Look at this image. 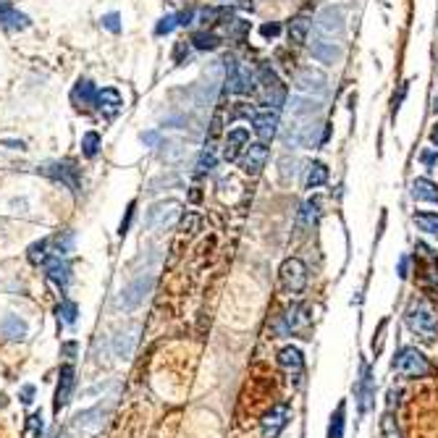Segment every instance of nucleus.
Instances as JSON below:
<instances>
[{"mask_svg": "<svg viewBox=\"0 0 438 438\" xmlns=\"http://www.w3.org/2000/svg\"><path fill=\"white\" fill-rule=\"evenodd\" d=\"M404 320H407V328L423 341H433L438 336V315L425 302H412L404 312Z\"/></svg>", "mask_w": 438, "mask_h": 438, "instance_id": "f257e3e1", "label": "nucleus"}, {"mask_svg": "<svg viewBox=\"0 0 438 438\" xmlns=\"http://www.w3.org/2000/svg\"><path fill=\"white\" fill-rule=\"evenodd\" d=\"M318 129L320 124L312 119H291L284 131H281V140L286 147H312V145H320V137H318Z\"/></svg>", "mask_w": 438, "mask_h": 438, "instance_id": "f03ea898", "label": "nucleus"}, {"mask_svg": "<svg viewBox=\"0 0 438 438\" xmlns=\"http://www.w3.org/2000/svg\"><path fill=\"white\" fill-rule=\"evenodd\" d=\"M394 370L401 373L404 378H428L433 376V365L430 359L420 352L418 347H404L394 357Z\"/></svg>", "mask_w": 438, "mask_h": 438, "instance_id": "7ed1b4c3", "label": "nucleus"}, {"mask_svg": "<svg viewBox=\"0 0 438 438\" xmlns=\"http://www.w3.org/2000/svg\"><path fill=\"white\" fill-rule=\"evenodd\" d=\"M258 84L263 87V100H265V105H270V108H276V110L286 105V87H284V81L279 79V74H276V69L270 66L268 60L260 63Z\"/></svg>", "mask_w": 438, "mask_h": 438, "instance_id": "20e7f679", "label": "nucleus"}, {"mask_svg": "<svg viewBox=\"0 0 438 438\" xmlns=\"http://www.w3.org/2000/svg\"><path fill=\"white\" fill-rule=\"evenodd\" d=\"M223 63H226V74H229V79H226V90L234 92V95H249V92L255 90L258 77L252 74L249 66L237 63L234 58H226Z\"/></svg>", "mask_w": 438, "mask_h": 438, "instance_id": "39448f33", "label": "nucleus"}, {"mask_svg": "<svg viewBox=\"0 0 438 438\" xmlns=\"http://www.w3.org/2000/svg\"><path fill=\"white\" fill-rule=\"evenodd\" d=\"M37 171H40L42 176L58 181L63 187H69L71 192H79V168L71 160H50V163H42Z\"/></svg>", "mask_w": 438, "mask_h": 438, "instance_id": "423d86ee", "label": "nucleus"}, {"mask_svg": "<svg viewBox=\"0 0 438 438\" xmlns=\"http://www.w3.org/2000/svg\"><path fill=\"white\" fill-rule=\"evenodd\" d=\"M344 21H347L344 8H341V6H328V8L320 11L318 19H315V34H318V37H328V40L341 37V34H344V27H347Z\"/></svg>", "mask_w": 438, "mask_h": 438, "instance_id": "0eeeda50", "label": "nucleus"}, {"mask_svg": "<svg viewBox=\"0 0 438 438\" xmlns=\"http://www.w3.org/2000/svg\"><path fill=\"white\" fill-rule=\"evenodd\" d=\"M294 90L302 92V95H312V98H323L326 90H328V79L320 69H299L294 74Z\"/></svg>", "mask_w": 438, "mask_h": 438, "instance_id": "6e6552de", "label": "nucleus"}, {"mask_svg": "<svg viewBox=\"0 0 438 438\" xmlns=\"http://www.w3.org/2000/svg\"><path fill=\"white\" fill-rule=\"evenodd\" d=\"M310 326V307L307 305H291L281 320L276 323V333L279 336H291V333H305Z\"/></svg>", "mask_w": 438, "mask_h": 438, "instance_id": "1a4fd4ad", "label": "nucleus"}, {"mask_svg": "<svg viewBox=\"0 0 438 438\" xmlns=\"http://www.w3.org/2000/svg\"><path fill=\"white\" fill-rule=\"evenodd\" d=\"M279 276H281V286L289 291V294H299V291L307 286V268H305V263L297 258L284 260Z\"/></svg>", "mask_w": 438, "mask_h": 438, "instance_id": "9d476101", "label": "nucleus"}, {"mask_svg": "<svg viewBox=\"0 0 438 438\" xmlns=\"http://www.w3.org/2000/svg\"><path fill=\"white\" fill-rule=\"evenodd\" d=\"M179 213H181L179 199H163V202H155V205L147 210V226L150 229H168V226L176 223Z\"/></svg>", "mask_w": 438, "mask_h": 438, "instance_id": "9b49d317", "label": "nucleus"}, {"mask_svg": "<svg viewBox=\"0 0 438 438\" xmlns=\"http://www.w3.org/2000/svg\"><path fill=\"white\" fill-rule=\"evenodd\" d=\"M152 284H155V276H140V279H134L129 286H124V291H121L119 307L126 310V312H129V310H137L142 302H145V297L150 294Z\"/></svg>", "mask_w": 438, "mask_h": 438, "instance_id": "f8f14e48", "label": "nucleus"}, {"mask_svg": "<svg viewBox=\"0 0 438 438\" xmlns=\"http://www.w3.org/2000/svg\"><path fill=\"white\" fill-rule=\"evenodd\" d=\"M279 110L276 108H260L255 110V116H252V129L255 134L260 137V142H270L276 134H279Z\"/></svg>", "mask_w": 438, "mask_h": 438, "instance_id": "ddd939ff", "label": "nucleus"}, {"mask_svg": "<svg viewBox=\"0 0 438 438\" xmlns=\"http://www.w3.org/2000/svg\"><path fill=\"white\" fill-rule=\"evenodd\" d=\"M289 415H291L289 404H276V407H270L268 412H265L263 423H260L263 438H279L281 430L286 428V423H289Z\"/></svg>", "mask_w": 438, "mask_h": 438, "instance_id": "4468645a", "label": "nucleus"}, {"mask_svg": "<svg viewBox=\"0 0 438 438\" xmlns=\"http://www.w3.org/2000/svg\"><path fill=\"white\" fill-rule=\"evenodd\" d=\"M105 418H108V409L102 407H92L87 412H81L74 418V425L77 430H81V436H98L100 430L105 428Z\"/></svg>", "mask_w": 438, "mask_h": 438, "instance_id": "2eb2a0df", "label": "nucleus"}, {"mask_svg": "<svg viewBox=\"0 0 438 438\" xmlns=\"http://www.w3.org/2000/svg\"><path fill=\"white\" fill-rule=\"evenodd\" d=\"M286 108H289L291 119H315L320 113V108H323V100L297 92V95L286 102Z\"/></svg>", "mask_w": 438, "mask_h": 438, "instance_id": "dca6fc26", "label": "nucleus"}, {"mask_svg": "<svg viewBox=\"0 0 438 438\" xmlns=\"http://www.w3.org/2000/svg\"><path fill=\"white\" fill-rule=\"evenodd\" d=\"M268 147H265V142H255V145H247V152H244V158H241V171L247 173V176H258L260 171L265 168V163H268Z\"/></svg>", "mask_w": 438, "mask_h": 438, "instance_id": "f3484780", "label": "nucleus"}, {"mask_svg": "<svg viewBox=\"0 0 438 438\" xmlns=\"http://www.w3.org/2000/svg\"><path fill=\"white\" fill-rule=\"evenodd\" d=\"M310 53H312V58L320 60V63H339L341 55H344V48H341V42H336V40L318 37V40H312V45H310Z\"/></svg>", "mask_w": 438, "mask_h": 438, "instance_id": "a211bd4d", "label": "nucleus"}, {"mask_svg": "<svg viewBox=\"0 0 438 438\" xmlns=\"http://www.w3.org/2000/svg\"><path fill=\"white\" fill-rule=\"evenodd\" d=\"M74 383H77L74 368H71V365H63V368L58 370V386H55V401H53V409H55V412H60V409L69 404Z\"/></svg>", "mask_w": 438, "mask_h": 438, "instance_id": "6ab92c4d", "label": "nucleus"}, {"mask_svg": "<svg viewBox=\"0 0 438 438\" xmlns=\"http://www.w3.org/2000/svg\"><path fill=\"white\" fill-rule=\"evenodd\" d=\"M45 273H48V279L60 286V289H66L71 281V265L63 260V255H53V258L45 260Z\"/></svg>", "mask_w": 438, "mask_h": 438, "instance_id": "aec40b11", "label": "nucleus"}, {"mask_svg": "<svg viewBox=\"0 0 438 438\" xmlns=\"http://www.w3.org/2000/svg\"><path fill=\"white\" fill-rule=\"evenodd\" d=\"M95 105H98V110L102 113V116L113 119V116H119V110L124 108V98H121L119 90H113V87H102V90H98V100H95Z\"/></svg>", "mask_w": 438, "mask_h": 438, "instance_id": "412c9836", "label": "nucleus"}, {"mask_svg": "<svg viewBox=\"0 0 438 438\" xmlns=\"http://www.w3.org/2000/svg\"><path fill=\"white\" fill-rule=\"evenodd\" d=\"M249 145V129L247 126H237L226 134V145H223V158L237 160L241 155V150Z\"/></svg>", "mask_w": 438, "mask_h": 438, "instance_id": "4be33fe9", "label": "nucleus"}, {"mask_svg": "<svg viewBox=\"0 0 438 438\" xmlns=\"http://www.w3.org/2000/svg\"><path fill=\"white\" fill-rule=\"evenodd\" d=\"M354 397H357V401H359V412L365 415L370 409L373 397H376V383H373V376H370L368 365H362V376H359L357 386H354Z\"/></svg>", "mask_w": 438, "mask_h": 438, "instance_id": "5701e85b", "label": "nucleus"}, {"mask_svg": "<svg viewBox=\"0 0 438 438\" xmlns=\"http://www.w3.org/2000/svg\"><path fill=\"white\" fill-rule=\"evenodd\" d=\"M418 249L423 252V258L428 260V268H425V291H428L430 297L438 299V258H436V252L430 247H425V244H418Z\"/></svg>", "mask_w": 438, "mask_h": 438, "instance_id": "b1692460", "label": "nucleus"}, {"mask_svg": "<svg viewBox=\"0 0 438 438\" xmlns=\"http://www.w3.org/2000/svg\"><path fill=\"white\" fill-rule=\"evenodd\" d=\"M279 365L286 373H289L291 378H299L302 373H305V357H302V352L297 347H284L279 352Z\"/></svg>", "mask_w": 438, "mask_h": 438, "instance_id": "393cba45", "label": "nucleus"}, {"mask_svg": "<svg viewBox=\"0 0 438 438\" xmlns=\"http://www.w3.org/2000/svg\"><path fill=\"white\" fill-rule=\"evenodd\" d=\"M0 333L11 341H24L27 333H29V328H27V323H24L19 315L8 312V315H3V320H0Z\"/></svg>", "mask_w": 438, "mask_h": 438, "instance_id": "a878e982", "label": "nucleus"}, {"mask_svg": "<svg viewBox=\"0 0 438 438\" xmlns=\"http://www.w3.org/2000/svg\"><path fill=\"white\" fill-rule=\"evenodd\" d=\"M137 326H129L126 331H119L116 336H113V352H116V357L121 359H129L131 352H134V344H137Z\"/></svg>", "mask_w": 438, "mask_h": 438, "instance_id": "bb28decb", "label": "nucleus"}, {"mask_svg": "<svg viewBox=\"0 0 438 438\" xmlns=\"http://www.w3.org/2000/svg\"><path fill=\"white\" fill-rule=\"evenodd\" d=\"M0 27L11 32H24L29 27V16L16 8H11L8 3H6V6H0Z\"/></svg>", "mask_w": 438, "mask_h": 438, "instance_id": "cd10ccee", "label": "nucleus"}, {"mask_svg": "<svg viewBox=\"0 0 438 438\" xmlns=\"http://www.w3.org/2000/svg\"><path fill=\"white\" fill-rule=\"evenodd\" d=\"M71 100H74L77 108H90L98 100V87L90 79H79L74 84V90H71Z\"/></svg>", "mask_w": 438, "mask_h": 438, "instance_id": "c85d7f7f", "label": "nucleus"}, {"mask_svg": "<svg viewBox=\"0 0 438 438\" xmlns=\"http://www.w3.org/2000/svg\"><path fill=\"white\" fill-rule=\"evenodd\" d=\"M409 194H412V199H420V202H436L438 205V184H433L430 179H412V184H409Z\"/></svg>", "mask_w": 438, "mask_h": 438, "instance_id": "c756f323", "label": "nucleus"}, {"mask_svg": "<svg viewBox=\"0 0 438 438\" xmlns=\"http://www.w3.org/2000/svg\"><path fill=\"white\" fill-rule=\"evenodd\" d=\"M326 181H328V168H326V163H320V160L310 163L305 187H307V190H318V187H323Z\"/></svg>", "mask_w": 438, "mask_h": 438, "instance_id": "7c9ffc66", "label": "nucleus"}, {"mask_svg": "<svg viewBox=\"0 0 438 438\" xmlns=\"http://www.w3.org/2000/svg\"><path fill=\"white\" fill-rule=\"evenodd\" d=\"M347 401H341L336 412L331 415V423H328V438H344V425H347Z\"/></svg>", "mask_w": 438, "mask_h": 438, "instance_id": "2f4dec72", "label": "nucleus"}, {"mask_svg": "<svg viewBox=\"0 0 438 438\" xmlns=\"http://www.w3.org/2000/svg\"><path fill=\"white\" fill-rule=\"evenodd\" d=\"M415 226L430 237H438V213H415Z\"/></svg>", "mask_w": 438, "mask_h": 438, "instance_id": "473e14b6", "label": "nucleus"}, {"mask_svg": "<svg viewBox=\"0 0 438 438\" xmlns=\"http://www.w3.org/2000/svg\"><path fill=\"white\" fill-rule=\"evenodd\" d=\"M307 32H310V19L297 16V19L289 24V40L294 42V45H302V42L307 40Z\"/></svg>", "mask_w": 438, "mask_h": 438, "instance_id": "72a5a7b5", "label": "nucleus"}, {"mask_svg": "<svg viewBox=\"0 0 438 438\" xmlns=\"http://www.w3.org/2000/svg\"><path fill=\"white\" fill-rule=\"evenodd\" d=\"M192 45L197 50H215L220 45V40L213 32H194V34H192Z\"/></svg>", "mask_w": 438, "mask_h": 438, "instance_id": "f704fd0d", "label": "nucleus"}, {"mask_svg": "<svg viewBox=\"0 0 438 438\" xmlns=\"http://www.w3.org/2000/svg\"><path fill=\"white\" fill-rule=\"evenodd\" d=\"M194 168H197L199 176H202V173H210V171L215 168V147H213V145H210L208 150H202V152H199L197 166H194Z\"/></svg>", "mask_w": 438, "mask_h": 438, "instance_id": "c9c22d12", "label": "nucleus"}, {"mask_svg": "<svg viewBox=\"0 0 438 438\" xmlns=\"http://www.w3.org/2000/svg\"><path fill=\"white\" fill-rule=\"evenodd\" d=\"M77 315H79V310H77V305L74 302H60L58 305V320L60 323H66V326H74L77 323Z\"/></svg>", "mask_w": 438, "mask_h": 438, "instance_id": "e433bc0d", "label": "nucleus"}, {"mask_svg": "<svg viewBox=\"0 0 438 438\" xmlns=\"http://www.w3.org/2000/svg\"><path fill=\"white\" fill-rule=\"evenodd\" d=\"M100 150V134L98 131H87L84 137H81V152L87 155V158H95Z\"/></svg>", "mask_w": 438, "mask_h": 438, "instance_id": "4c0bfd02", "label": "nucleus"}, {"mask_svg": "<svg viewBox=\"0 0 438 438\" xmlns=\"http://www.w3.org/2000/svg\"><path fill=\"white\" fill-rule=\"evenodd\" d=\"M318 213H320V202L315 197L307 199L305 205H302V223L305 226H312L315 220H318Z\"/></svg>", "mask_w": 438, "mask_h": 438, "instance_id": "58836bf2", "label": "nucleus"}, {"mask_svg": "<svg viewBox=\"0 0 438 438\" xmlns=\"http://www.w3.org/2000/svg\"><path fill=\"white\" fill-rule=\"evenodd\" d=\"M48 244H50V239L34 241V244L29 247V263H34V265L45 263V260H48Z\"/></svg>", "mask_w": 438, "mask_h": 438, "instance_id": "ea45409f", "label": "nucleus"}, {"mask_svg": "<svg viewBox=\"0 0 438 438\" xmlns=\"http://www.w3.org/2000/svg\"><path fill=\"white\" fill-rule=\"evenodd\" d=\"M179 27V13H168V16H163V19L158 21V27H155V34H171V32Z\"/></svg>", "mask_w": 438, "mask_h": 438, "instance_id": "a19ab883", "label": "nucleus"}, {"mask_svg": "<svg viewBox=\"0 0 438 438\" xmlns=\"http://www.w3.org/2000/svg\"><path fill=\"white\" fill-rule=\"evenodd\" d=\"M71 249H74V234H71V231H66L63 237L58 234V239H55V252H58V255H69Z\"/></svg>", "mask_w": 438, "mask_h": 438, "instance_id": "79ce46f5", "label": "nucleus"}, {"mask_svg": "<svg viewBox=\"0 0 438 438\" xmlns=\"http://www.w3.org/2000/svg\"><path fill=\"white\" fill-rule=\"evenodd\" d=\"M102 27H105L108 32H113V34H119L121 32V16L119 13H105V16H102Z\"/></svg>", "mask_w": 438, "mask_h": 438, "instance_id": "37998d69", "label": "nucleus"}, {"mask_svg": "<svg viewBox=\"0 0 438 438\" xmlns=\"http://www.w3.org/2000/svg\"><path fill=\"white\" fill-rule=\"evenodd\" d=\"M260 34H263L265 40H273V37H279L281 34V24L279 21H268V24L260 27Z\"/></svg>", "mask_w": 438, "mask_h": 438, "instance_id": "c03bdc74", "label": "nucleus"}, {"mask_svg": "<svg viewBox=\"0 0 438 438\" xmlns=\"http://www.w3.org/2000/svg\"><path fill=\"white\" fill-rule=\"evenodd\" d=\"M29 430H32V436H42V430H45V423H42V415L40 412H34L29 418Z\"/></svg>", "mask_w": 438, "mask_h": 438, "instance_id": "a18cd8bd", "label": "nucleus"}, {"mask_svg": "<svg viewBox=\"0 0 438 438\" xmlns=\"http://www.w3.org/2000/svg\"><path fill=\"white\" fill-rule=\"evenodd\" d=\"M131 218H134V202H129V208H126V215H124V220H121V229H119V234H121V237H124V234L129 231Z\"/></svg>", "mask_w": 438, "mask_h": 438, "instance_id": "49530a36", "label": "nucleus"}, {"mask_svg": "<svg viewBox=\"0 0 438 438\" xmlns=\"http://www.w3.org/2000/svg\"><path fill=\"white\" fill-rule=\"evenodd\" d=\"M407 90H409V84L404 81V84H401V90H399V95H394V102H391V113H397V110L401 108V100H404Z\"/></svg>", "mask_w": 438, "mask_h": 438, "instance_id": "de8ad7c7", "label": "nucleus"}, {"mask_svg": "<svg viewBox=\"0 0 438 438\" xmlns=\"http://www.w3.org/2000/svg\"><path fill=\"white\" fill-rule=\"evenodd\" d=\"M199 226V215H194V213H190L187 218H184V229H190V234H194V229Z\"/></svg>", "mask_w": 438, "mask_h": 438, "instance_id": "09e8293b", "label": "nucleus"}, {"mask_svg": "<svg viewBox=\"0 0 438 438\" xmlns=\"http://www.w3.org/2000/svg\"><path fill=\"white\" fill-rule=\"evenodd\" d=\"M158 140H160L158 131H147V134H142V142H145V145H158Z\"/></svg>", "mask_w": 438, "mask_h": 438, "instance_id": "8fccbe9b", "label": "nucleus"}, {"mask_svg": "<svg viewBox=\"0 0 438 438\" xmlns=\"http://www.w3.org/2000/svg\"><path fill=\"white\" fill-rule=\"evenodd\" d=\"M32 397H34V389H32V386H24V389H21V401H24V404H29Z\"/></svg>", "mask_w": 438, "mask_h": 438, "instance_id": "3c124183", "label": "nucleus"}, {"mask_svg": "<svg viewBox=\"0 0 438 438\" xmlns=\"http://www.w3.org/2000/svg\"><path fill=\"white\" fill-rule=\"evenodd\" d=\"M420 158H423V163H425V166H433V163H436V158H438V155H433L430 150H425V152H423Z\"/></svg>", "mask_w": 438, "mask_h": 438, "instance_id": "603ef678", "label": "nucleus"}, {"mask_svg": "<svg viewBox=\"0 0 438 438\" xmlns=\"http://www.w3.org/2000/svg\"><path fill=\"white\" fill-rule=\"evenodd\" d=\"M399 276L407 279V258H401V263H399Z\"/></svg>", "mask_w": 438, "mask_h": 438, "instance_id": "864d4df0", "label": "nucleus"}, {"mask_svg": "<svg viewBox=\"0 0 438 438\" xmlns=\"http://www.w3.org/2000/svg\"><path fill=\"white\" fill-rule=\"evenodd\" d=\"M430 142H433V145L438 147V121L433 124V129H430Z\"/></svg>", "mask_w": 438, "mask_h": 438, "instance_id": "5fc2aeb1", "label": "nucleus"}, {"mask_svg": "<svg viewBox=\"0 0 438 438\" xmlns=\"http://www.w3.org/2000/svg\"><path fill=\"white\" fill-rule=\"evenodd\" d=\"M6 3H8V0H0V6H6Z\"/></svg>", "mask_w": 438, "mask_h": 438, "instance_id": "6e6d98bb", "label": "nucleus"}, {"mask_svg": "<svg viewBox=\"0 0 438 438\" xmlns=\"http://www.w3.org/2000/svg\"><path fill=\"white\" fill-rule=\"evenodd\" d=\"M433 105H436V110H438V98H436V102H433Z\"/></svg>", "mask_w": 438, "mask_h": 438, "instance_id": "4d7b16f0", "label": "nucleus"}]
</instances>
